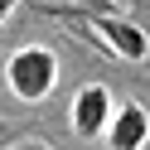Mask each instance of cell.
<instances>
[{
    "label": "cell",
    "mask_w": 150,
    "mask_h": 150,
    "mask_svg": "<svg viewBox=\"0 0 150 150\" xmlns=\"http://www.w3.org/2000/svg\"><path fill=\"white\" fill-rule=\"evenodd\" d=\"M5 82H10V92L20 102H44L53 92V82H58V58L49 49H20L10 58V68H5Z\"/></svg>",
    "instance_id": "1"
},
{
    "label": "cell",
    "mask_w": 150,
    "mask_h": 150,
    "mask_svg": "<svg viewBox=\"0 0 150 150\" xmlns=\"http://www.w3.org/2000/svg\"><path fill=\"white\" fill-rule=\"evenodd\" d=\"M111 121V92L102 87V82H92V87H82L78 97H73V131H78L82 140L102 136Z\"/></svg>",
    "instance_id": "2"
},
{
    "label": "cell",
    "mask_w": 150,
    "mask_h": 150,
    "mask_svg": "<svg viewBox=\"0 0 150 150\" xmlns=\"http://www.w3.org/2000/svg\"><path fill=\"white\" fill-rule=\"evenodd\" d=\"M145 140H150V116H145L140 102H126V107L111 111V121H107V145L111 150H140Z\"/></svg>",
    "instance_id": "3"
},
{
    "label": "cell",
    "mask_w": 150,
    "mask_h": 150,
    "mask_svg": "<svg viewBox=\"0 0 150 150\" xmlns=\"http://www.w3.org/2000/svg\"><path fill=\"white\" fill-rule=\"evenodd\" d=\"M92 34H102V39H107L121 58H131V63H140V58L150 53L145 29H140V24H131V20H116V15H97V20H92Z\"/></svg>",
    "instance_id": "4"
},
{
    "label": "cell",
    "mask_w": 150,
    "mask_h": 150,
    "mask_svg": "<svg viewBox=\"0 0 150 150\" xmlns=\"http://www.w3.org/2000/svg\"><path fill=\"white\" fill-rule=\"evenodd\" d=\"M73 5H82V10H97V15H111V0H73Z\"/></svg>",
    "instance_id": "5"
},
{
    "label": "cell",
    "mask_w": 150,
    "mask_h": 150,
    "mask_svg": "<svg viewBox=\"0 0 150 150\" xmlns=\"http://www.w3.org/2000/svg\"><path fill=\"white\" fill-rule=\"evenodd\" d=\"M10 150H53V145H44V140H15Z\"/></svg>",
    "instance_id": "6"
},
{
    "label": "cell",
    "mask_w": 150,
    "mask_h": 150,
    "mask_svg": "<svg viewBox=\"0 0 150 150\" xmlns=\"http://www.w3.org/2000/svg\"><path fill=\"white\" fill-rule=\"evenodd\" d=\"M15 5H20V0H0V24L10 20V10H15Z\"/></svg>",
    "instance_id": "7"
}]
</instances>
